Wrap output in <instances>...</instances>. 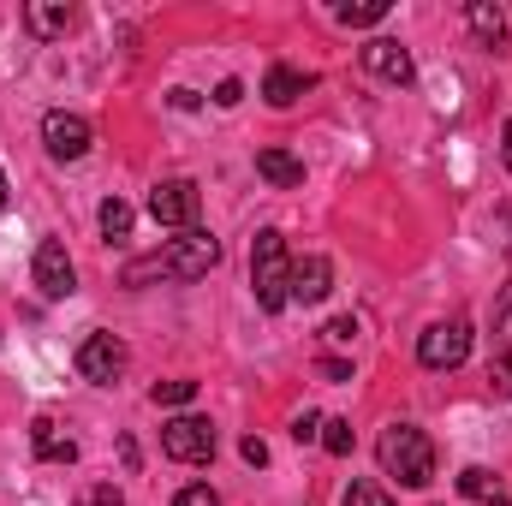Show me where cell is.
I'll return each instance as SVG.
<instances>
[{"label": "cell", "instance_id": "9c48e42d", "mask_svg": "<svg viewBox=\"0 0 512 506\" xmlns=\"http://www.w3.org/2000/svg\"><path fill=\"white\" fill-rule=\"evenodd\" d=\"M30 274H36L42 298H72V292H78V268H72V256H66V245H60V239H42V245H36Z\"/></svg>", "mask_w": 512, "mask_h": 506}, {"label": "cell", "instance_id": "f546056e", "mask_svg": "<svg viewBox=\"0 0 512 506\" xmlns=\"http://www.w3.org/2000/svg\"><path fill=\"white\" fill-rule=\"evenodd\" d=\"M84 506H120V489H114V483H96V489L84 495Z\"/></svg>", "mask_w": 512, "mask_h": 506}, {"label": "cell", "instance_id": "ac0fdd59", "mask_svg": "<svg viewBox=\"0 0 512 506\" xmlns=\"http://www.w3.org/2000/svg\"><path fill=\"white\" fill-rule=\"evenodd\" d=\"M387 12H393V0H346V6H334V18L346 24V30H370V24H382Z\"/></svg>", "mask_w": 512, "mask_h": 506}, {"label": "cell", "instance_id": "52a82bcc", "mask_svg": "<svg viewBox=\"0 0 512 506\" xmlns=\"http://www.w3.org/2000/svg\"><path fill=\"white\" fill-rule=\"evenodd\" d=\"M126 340H114V334H90L84 346H78V376L96 381V387H114V381L126 376Z\"/></svg>", "mask_w": 512, "mask_h": 506}, {"label": "cell", "instance_id": "d4e9b609", "mask_svg": "<svg viewBox=\"0 0 512 506\" xmlns=\"http://www.w3.org/2000/svg\"><path fill=\"white\" fill-rule=\"evenodd\" d=\"M173 506H221V495H215L209 483H191V489H179V495H173Z\"/></svg>", "mask_w": 512, "mask_h": 506}, {"label": "cell", "instance_id": "2e32d148", "mask_svg": "<svg viewBox=\"0 0 512 506\" xmlns=\"http://www.w3.org/2000/svg\"><path fill=\"white\" fill-rule=\"evenodd\" d=\"M459 495H465V501H477V506H512L507 483H501L489 465H465V471H459Z\"/></svg>", "mask_w": 512, "mask_h": 506}, {"label": "cell", "instance_id": "8fae6325", "mask_svg": "<svg viewBox=\"0 0 512 506\" xmlns=\"http://www.w3.org/2000/svg\"><path fill=\"white\" fill-rule=\"evenodd\" d=\"M334 292V262L328 256H298L292 262V304H322Z\"/></svg>", "mask_w": 512, "mask_h": 506}, {"label": "cell", "instance_id": "603a6c76", "mask_svg": "<svg viewBox=\"0 0 512 506\" xmlns=\"http://www.w3.org/2000/svg\"><path fill=\"white\" fill-rule=\"evenodd\" d=\"M322 340H328V346H352V340H358V316H334V322L322 328Z\"/></svg>", "mask_w": 512, "mask_h": 506}, {"label": "cell", "instance_id": "5b68a950", "mask_svg": "<svg viewBox=\"0 0 512 506\" xmlns=\"http://www.w3.org/2000/svg\"><path fill=\"white\" fill-rule=\"evenodd\" d=\"M471 358V322H435V328H423V340H417V364L423 370H459Z\"/></svg>", "mask_w": 512, "mask_h": 506}, {"label": "cell", "instance_id": "4dcf8cb0", "mask_svg": "<svg viewBox=\"0 0 512 506\" xmlns=\"http://www.w3.org/2000/svg\"><path fill=\"white\" fill-rule=\"evenodd\" d=\"M167 102H173L179 114H191V108H197V90H167Z\"/></svg>", "mask_w": 512, "mask_h": 506}, {"label": "cell", "instance_id": "83f0119b", "mask_svg": "<svg viewBox=\"0 0 512 506\" xmlns=\"http://www.w3.org/2000/svg\"><path fill=\"white\" fill-rule=\"evenodd\" d=\"M239 453H245V465H256V471L268 465V447H262V435H245V441H239Z\"/></svg>", "mask_w": 512, "mask_h": 506}, {"label": "cell", "instance_id": "3957f363", "mask_svg": "<svg viewBox=\"0 0 512 506\" xmlns=\"http://www.w3.org/2000/svg\"><path fill=\"white\" fill-rule=\"evenodd\" d=\"M251 292L268 316H280L292 304V256H286V239L274 227H262L251 245Z\"/></svg>", "mask_w": 512, "mask_h": 506}, {"label": "cell", "instance_id": "1f68e13d", "mask_svg": "<svg viewBox=\"0 0 512 506\" xmlns=\"http://www.w3.org/2000/svg\"><path fill=\"white\" fill-rule=\"evenodd\" d=\"M120 459H126V471H137V441L131 435H120Z\"/></svg>", "mask_w": 512, "mask_h": 506}, {"label": "cell", "instance_id": "836d02e7", "mask_svg": "<svg viewBox=\"0 0 512 506\" xmlns=\"http://www.w3.org/2000/svg\"><path fill=\"white\" fill-rule=\"evenodd\" d=\"M6 191H12V185H6V173H0V209H6Z\"/></svg>", "mask_w": 512, "mask_h": 506}, {"label": "cell", "instance_id": "d6a6232c", "mask_svg": "<svg viewBox=\"0 0 512 506\" xmlns=\"http://www.w3.org/2000/svg\"><path fill=\"white\" fill-rule=\"evenodd\" d=\"M501 155H507V167H512V120H507V131H501Z\"/></svg>", "mask_w": 512, "mask_h": 506}, {"label": "cell", "instance_id": "4316f807", "mask_svg": "<svg viewBox=\"0 0 512 506\" xmlns=\"http://www.w3.org/2000/svg\"><path fill=\"white\" fill-rule=\"evenodd\" d=\"M489 381H495V393H507V399H512V352H501V358H495Z\"/></svg>", "mask_w": 512, "mask_h": 506}, {"label": "cell", "instance_id": "5bb4252c", "mask_svg": "<svg viewBox=\"0 0 512 506\" xmlns=\"http://www.w3.org/2000/svg\"><path fill=\"white\" fill-rule=\"evenodd\" d=\"M24 24H30V36L48 42V36H66V30L78 24V12H72L66 0H30V6H24Z\"/></svg>", "mask_w": 512, "mask_h": 506}, {"label": "cell", "instance_id": "d6986e66", "mask_svg": "<svg viewBox=\"0 0 512 506\" xmlns=\"http://www.w3.org/2000/svg\"><path fill=\"white\" fill-rule=\"evenodd\" d=\"M102 233L108 239H131V203L126 197H108L102 203Z\"/></svg>", "mask_w": 512, "mask_h": 506}, {"label": "cell", "instance_id": "6da1fadb", "mask_svg": "<svg viewBox=\"0 0 512 506\" xmlns=\"http://www.w3.org/2000/svg\"><path fill=\"white\" fill-rule=\"evenodd\" d=\"M221 262V239L215 233H203V227H191L185 239H173L167 251L155 256H137V262H126V286H149V280H179V286H191V280H203L209 268Z\"/></svg>", "mask_w": 512, "mask_h": 506}, {"label": "cell", "instance_id": "30bf717a", "mask_svg": "<svg viewBox=\"0 0 512 506\" xmlns=\"http://www.w3.org/2000/svg\"><path fill=\"white\" fill-rule=\"evenodd\" d=\"M364 72L399 90V84H411V78H417V60H411V48H405V42H393V36H370V42H364Z\"/></svg>", "mask_w": 512, "mask_h": 506}, {"label": "cell", "instance_id": "44dd1931", "mask_svg": "<svg viewBox=\"0 0 512 506\" xmlns=\"http://www.w3.org/2000/svg\"><path fill=\"white\" fill-rule=\"evenodd\" d=\"M149 399H155V405H191V399H197V381H155V387H149Z\"/></svg>", "mask_w": 512, "mask_h": 506}, {"label": "cell", "instance_id": "484cf974", "mask_svg": "<svg viewBox=\"0 0 512 506\" xmlns=\"http://www.w3.org/2000/svg\"><path fill=\"white\" fill-rule=\"evenodd\" d=\"M239 102H245V84L239 78H221L215 84V108H239Z\"/></svg>", "mask_w": 512, "mask_h": 506}, {"label": "cell", "instance_id": "9a60e30c", "mask_svg": "<svg viewBox=\"0 0 512 506\" xmlns=\"http://www.w3.org/2000/svg\"><path fill=\"white\" fill-rule=\"evenodd\" d=\"M310 84H316V78L298 72V66H268V78H262V102H268V108H292Z\"/></svg>", "mask_w": 512, "mask_h": 506}, {"label": "cell", "instance_id": "cb8c5ba5", "mask_svg": "<svg viewBox=\"0 0 512 506\" xmlns=\"http://www.w3.org/2000/svg\"><path fill=\"white\" fill-rule=\"evenodd\" d=\"M292 441H298V447L322 441V417H316V411H298V417H292Z\"/></svg>", "mask_w": 512, "mask_h": 506}, {"label": "cell", "instance_id": "8992f818", "mask_svg": "<svg viewBox=\"0 0 512 506\" xmlns=\"http://www.w3.org/2000/svg\"><path fill=\"white\" fill-rule=\"evenodd\" d=\"M197 209H203V191H197L191 179H161V185L149 191V215H155L161 227L191 233V227H197Z\"/></svg>", "mask_w": 512, "mask_h": 506}, {"label": "cell", "instance_id": "277c9868", "mask_svg": "<svg viewBox=\"0 0 512 506\" xmlns=\"http://www.w3.org/2000/svg\"><path fill=\"white\" fill-rule=\"evenodd\" d=\"M161 453L179 459V465H209V459H215V423L197 417V411L161 423Z\"/></svg>", "mask_w": 512, "mask_h": 506}, {"label": "cell", "instance_id": "e0dca14e", "mask_svg": "<svg viewBox=\"0 0 512 506\" xmlns=\"http://www.w3.org/2000/svg\"><path fill=\"white\" fill-rule=\"evenodd\" d=\"M465 24H471V36H477L483 48H501V42H507V12L489 6V0H471V6H465Z\"/></svg>", "mask_w": 512, "mask_h": 506}, {"label": "cell", "instance_id": "7a4b0ae2", "mask_svg": "<svg viewBox=\"0 0 512 506\" xmlns=\"http://www.w3.org/2000/svg\"><path fill=\"white\" fill-rule=\"evenodd\" d=\"M376 459H382L387 477H399V489H429L435 483V441L417 423H387L382 441H376Z\"/></svg>", "mask_w": 512, "mask_h": 506}, {"label": "cell", "instance_id": "4fadbf2b", "mask_svg": "<svg viewBox=\"0 0 512 506\" xmlns=\"http://www.w3.org/2000/svg\"><path fill=\"white\" fill-rule=\"evenodd\" d=\"M256 173H262L274 191H298V185H304V161H298L292 149H274V143L256 149Z\"/></svg>", "mask_w": 512, "mask_h": 506}, {"label": "cell", "instance_id": "7c38bea8", "mask_svg": "<svg viewBox=\"0 0 512 506\" xmlns=\"http://www.w3.org/2000/svg\"><path fill=\"white\" fill-rule=\"evenodd\" d=\"M30 447H36V459H48V465H72V459H78V441H72L48 411L30 423Z\"/></svg>", "mask_w": 512, "mask_h": 506}, {"label": "cell", "instance_id": "ba28073f", "mask_svg": "<svg viewBox=\"0 0 512 506\" xmlns=\"http://www.w3.org/2000/svg\"><path fill=\"white\" fill-rule=\"evenodd\" d=\"M42 149L54 161H84L90 155V120L84 114H66V108L42 114Z\"/></svg>", "mask_w": 512, "mask_h": 506}, {"label": "cell", "instance_id": "7402d4cb", "mask_svg": "<svg viewBox=\"0 0 512 506\" xmlns=\"http://www.w3.org/2000/svg\"><path fill=\"white\" fill-rule=\"evenodd\" d=\"M340 506H393V501H387V489H382V483H352Z\"/></svg>", "mask_w": 512, "mask_h": 506}, {"label": "cell", "instance_id": "f1b7e54d", "mask_svg": "<svg viewBox=\"0 0 512 506\" xmlns=\"http://www.w3.org/2000/svg\"><path fill=\"white\" fill-rule=\"evenodd\" d=\"M316 370L328 381H352V364H346V358H316Z\"/></svg>", "mask_w": 512, "mask_h": 506}, {"label": "cell", "instance_id": "ffe728a7", "mask_svg": "<svg viewBox=\"0 0 512 506\" xmlns=\"http://www.w3.org/2000/svg\"><path fill=\"white\" fill-rule=\"evenodd\" d=\"M322 447H328L334 459H346V453H352V423H346V417H322Z\"/></svg>", "mask_w": 512, "mask_h": 506}]
</instances>
